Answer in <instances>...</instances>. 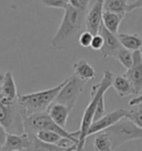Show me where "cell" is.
I'll use <instances>...</instances> for the list:
<instances>
[{
    "instance_id": "cell-1",
    "label": "cell",
    "mask_w": 142,
    "mask_h": 151,
    "mask_svg": "<svg viewBox=\"0 0 142 151\" xmlns=\"http://www.w3.org/2000/svg\"><path fill=\"white\" fill-rule=\"evenodd\" d=\"M88 8L69 2L65 9V16L56 35L51 40L55 50H65L79 42L81 32L85 30V16Z\"/></svg>"
},
{
    "instance_id": "cell-2",
    "label": "cell",
    "mask_w": 142,
    "mask_h": 151,
    "mask_svg": "<svg viewBox=\"0 0 142 151\" xmlns=\"http://www.w3.org/2000/svg\"><path fill=\"white\" fill-rule=\"evenodd\" d=\"M113 79V73L111 71L107 70L103 72V77H102L101 81L92 86L90 92L91 100L89 104L87 106L85 112H83V116H82L80 129H79V143H78L77 149L75 151H85V140L88 138V131L90 129L91 124L95 121V113L98 102H99L100 98L104 96V93L108 91L110 87H112Z\"/></svg>"
},
{
    "instance_id": "cell-3",
    "label": "cell",
    "mask_w": 142,
    "mask_h": 151,
    "mask_svg": "<svg viewBox=\"0 0 142 151\" xmlns=\"http://www.w3.org/2000/svg\"><path fill=\"white\" fill-rule=\"evenodd\" d=\"M67 79H65L58 86L50 88V89L38 91V92H32V93L20 94L18 101L21 104V107L24 108L26 117L34 114V113L47 111L48 108L50 107V104L56 101L58 93L63 88V86L66 85Z\"/></svg>"
},
{
    "instance_id": "cell-4",
    "label": "cell",
    "mask_w": 142,
    "mask_h": 151,
    "mask_svg": "<svg viewBox=\"0 0 142 151\" xmlns=\"http://www.w3.org/2000/svg\"><path fill=\"white\" fill-rule=\"evenodd\" d=\"M24 130L27 133H36L40 130H50L59 133L63 138L69 139L72 143H79V130L69 132L66 128L60 127L53 121L47 111L34 113L24 118Z\"/></svg>"
},
{
    "instance_id": "cell-5",
    "label": "cell",
    "mask_w": 142,
    "mask_h": 151,
    "mask_svg": "<svg viewBox=\"0 0 142 151\" xmlns=\"http://www.w3.org/2000/svg\"><path fill=\"white\" fill-rule=\"evenodd\" d=\"M24 118L26 114L19 101L17 104H7L0 96V123L7 131L17 134L24 133Z\"/></svg>"
},
{
    "instance_id": "cell-6",
    "label": "cell",
    "mask_w": 142,
    "mask_h": 151,
    "mask_svg": "<svg viewBox=\"0 0 142 151\" xmlns=\"http://www.w3.org/2000/svg\"><path fill=\"white\" fill-rule=\"evenodd\" d=\"M104 131L109 134L113 149L123 145L124 142L142 139V128L137 126L131 119L124 117Z\"/></svg>"
},
{
    "instance_id": "cell-7",
    "label": "cell",
    "mask_w": 142,
    "mask_h": 151,
    "mask_svg": "<svg viewBox=\"0 0 142 151\" xmlns=\"http://www.w3.org/2000/svg\"><path fill=\"white\" fill-rule=\"evenodd\" d=\"M85 83H87V81L81 79L76 73H73L67 79L66 85L63 86V88L58 93L55 102L65 104L69 109L73 110V108L76 107L77 100L83 91Z\"/></svg>"
},
{
    "instance_id": "cell-8",
    "label": "cell",
    "mask_w": 142,
    "mask_h": 151,
    "mask_svg": "<svg viewBox=\"0 0 142 151\" xmlns=\"http://www.w3.org/2000/svg\"><path fill=\"white\" fill-rule=\"evenodd\" d=\"M99 33L103 37V47L100 50L101 58L102 59H108L110 57L114 58L117 51L122 46L120 40H119L118 36H115V33L111 32L109 29L104 26L103 22L100 26Z\"/></svg>"
},
{
    "instance_id": "cell-9",
    "label": "cell",
    "mask_w": 142,
    "mask_h": 151,
    "mask_svg": "<svg viewBox=\"0 0 142 151\" xmlns=\"http://www.w3.org/2000/svg\"><path fill=\"white\" fill-rule=\"evenodd\" d=\"M93 5L88 9L85 16V30L90 31L93 36L99 33L100 26L103 18V0H92Z\"/></svg>"
},
{
    "instance_id": "cell-10",
    "label": "cell",
    "mask_w": 142,
    "mask_h": 151,
    "mask_svg": "<svg viewBox=\"0 0 142 151\" xmlns=\"http://www.w3.org/2000/svg\"><path fill=\"white\" fill-rule=\"evenodd\" d=\"M127 114H128V110L122 108L117 109V110H114L112 112L105 113L102 118H100L97 121H93V123L91 124L90 129H89V131H88V137L95 134V133H99L101 131H104L105 129H108L112 124L118 122L119 120H121L122 118L127 117Z\"/></svg>"
},
{
    "instance_id": "cell-11",
    "label": "cell",
    "mask_w": 142,
    "mask_h": 151,
    "mask_svg": "<svg viewBox=\"0 0 142 151\" xmlns=\"http://www.w3.org/2000/svg\"><path fill=\"white\" fill-rule=\"evenodd\" d=\"M124 76L131 81L136 94H139L142 90V56L140 50L133 51V63Z\"/></svg>"
},
{
    "instance_id": "cell-12",
    "label": "cell",
    "mask_w": 142,
    "mask_h": 151,
    "mask_svg": "<svg viewBox=\"0 0 142 151\" xmlns=\"http://www.w3.org/2000/svg\"><path fill=\"white\" fill-rule=\"evenodd\" d=\"M0 96L2 100L7 104H17L19 99L18 89L14 82V76L11 71H7L5 73V81L0 89Z\"/></svg>"
},
{
    "instance_id": "cell-13",
    "label": "cell",
    "mask_w": 142,
    "mask_h": 151,
    "mask_svg": "<svg viewBox=\"0 0 142 151\" xmlns=\"http://www.w3.org/2000/svg\"><path fill=\"white\" fill-rule=\"evenodd\" d=\"M29 145H30L29 133L24 132L21 134H17V133H9L8 132L2 149L10 151H24L28 149Z\"/></svg>"
},
{
    "instance_id": "cell-14",
    "label": "cell",
    "mask_w": 142,
    "mask_h": 151,
    "mask_svg": "<svg viewBox=\"0 0 142 151\" xmlns=\"http://www.w3.org/2000/svg\"><path fill=\"white\" fill-rule=\"evenodd\" d=\"M71 111L72 110L68 108L67 106L59 104V102H52L47 110V112L53 119V121L62 128L67 127V121H68Z\"/></svg>"
},
{
    "instance_id": "cell-15",
    "label": "cell",
    "mask_w": 142,
    "mask_h": 151,
    "mask_svg": "<svg viewBox=\"0 0 142 151\" xmlns=\"http://www.w3.org/2000/svg\"><path fill=\"white\" fill-rule=\"evenodd\" d=\"M112 87L114 88L119 97H121V98L136 94V91H134V88H133L131 81L129 80L124 75L114 77Z\"/></svg>"
},
{
    "instance_id": "cell-16",
    "label": "cell",
    "mask_w": 142,
    "mask_h": 151,
    "mask_svg": "<svg viewBox=\"0 0 142 151\" xmlns=\"http://www.w3.org/2000/svg\"><path fill=\"white\" fill-rule=\"evenodd\" d=\"M30 136V145L26 151H63L66 148L58 145H52L40 140L36 133H29Z\"/></svg>"
},
{
    "instance_id": "cell-17",
    "label": "cell",
    "mask_w": 142,
    "mask_h": 151,
    "mask_svg": "<svg viewBox=\"0 0 142 151\" xmlns=\"http://www.w3.org/2000/svg\"><path fill=\"white\" fill-rule=\"evenodd\" d=\"M36 136L42 140V141L47 142V143H52V145H58L61 146L63 148H67V143L71 142L69 139L63 138L62 136H60L59 133L55 131H50V130H40V131L36 132ZM72 143V142H71Z\"/></svg>"
},
{
    "instance_id": "cell-18",
    "label": "cell",
    "mask_w": 142,
    "mask_h": 151,
    "mask_svg": "<svg viewBox=\"0 0 142 151\" xmlns=\"http://www.w3.org/2000/svg\"><path fill=\"white\" fill-rule=\"evenodd\" d=\"M118 38L123 47H126L131 51L140 50L142 48V38L141 36H139L137 33H133V35L119 33Z\"/></svg>"
},
{
    "instance_id": "cell-19",
    "label": "cell",
    "mask_w": 142,
    "mask_h": 151,
    "mask_svg": "<svg viewBox=\"0 0 142 151\" xmlns=\"http://www.w3.org/2000/svg\"><path fill=\"white\" fill-rule=\"evenodd\" d=\"M73 70L78 77H80L81 79L88 81L93 79L95 77V68L89 65L85 60H79L73 65Z\"/></svg>"
},
{
    "instance_id": "cell-20",
    "label": "cell",
    "mask_w": 142,
    "mask_h": 151,
    "mask_svg": "<svg viewBox=\"0 0 142 151\" xmlns=\"http://www.w3.org/2000/svg\"><path fill=\"white\" fill-rule=\"evenodd\" d=\"M123 17L124 16H122V14H115V12H112V11H104L103 10L102 22H103L104 26L109 29L111 32L117 35Z\"/></svg>"
},
{
    "instance_id": "cell-21",
    "label": "cell",
    "mask_w": 142,
    "mask_h": 151,
    "mask_svg": "<svg viewBox=\"0 0 142 151\" xmlns=\"http://www.w3.org/2000/svg\"><path fill=\"white\" fill-rule=\"evenodd\" d=\"M129 0H103V10L124 16L129 12Z\"/></svg>"
},
{
    "instance_id": "cell-22",
    "label": "cell",
    "mask_w": 142,
    "mask_h": 151,
    "mask_svg": "<svg viewBox=\"0 0 142 151\" xmlns=\"http://www.w3.org/2000/svg\"><path fill=\"white\" fill-rule=\"evenodd\" d=\"M93 148L95 151H113V147H112V142L110 139L109 134L105 131H101L97 137L95 138L93 141Z\"/></svg>"
},
{
    "instance_id": "cell-23",
    "label": "cell",
    "mask_w": 142,
    "mask_h": 151,
    "mask_svg": "<svg viewBox=\"0 0 142 151\" xmlns=\"http://www.w3.org/2000/svg\"><path fill=\"white\" fill-rule=\"evenodd\" d=\"M114 59H117L126 69H129L133 63V51L121 46V48L115 53Z\"/></svg>"
},
{
    "instance_id": "cell-24",
    "label": "cell",
    "mask_w": 142,
    "mask_h": 151,
    "mask_svg": "<svg viewBox=\"0 0 142 151\" xmlns=\"http://www.w3.org/2000/svg\"><path fill=\"white\" fill-rule=\"evenodd\" d=\"M39 4L47 8H56V9H66L69 5V0H37Z\"/></svg>"
},
{
    "instance_id": "cell-25",
    "label": "cell",
    "mask_w": 142,
    "mask_h": 151,
    "mask_svg": "<svg viewBox=\"0 0 142 151\" xmlns=\"http://www.w3.org/2000/svg\"><path fill=\"white\" fill-rule=\"evenodd\" d=\"M127 117L129 119H131L137 126L142 128V107H138V108H134L132 110H128Z\"/></svg>"
},
{
    "instance_id": "cell-26",
    "label": "cell",
    "mask_w": 142,
    "mask_h": 151,
    "mask_svg": "<svg viewBox=\"0 0 142 151\" xmlns=\"http://www.w3.org/2000/svg\"><path fill=\"white\" fill-rule=\"evenodd\" d=\"M92 38H93V35L88 31V30H83L81 32L80 37H79V45L83 48H88L91 46V41H92Z\"/></svg>"
},
{
    "instance_id": "cell-27",
    "label": "cell",
    "mask_w": 142,
    "mask_h": 151,
    "mask_svg": "<svg viewBox=\"0 0 142 151\" xmlns=\"http://www.w3.org/2000/svg\"><path fill=\"white\" fill-rule=\"evenodd\" d=\"M103 47V37L98 33V35H95L93 38H92V41H91V46L90 48L93 49V50H101V48Z\"/></svg>"
},
{
    "instance_id": "cell-28",
    "label": "cell",
    "mask_w": 142,
    "mask_h": 151,
    "mask_svg": "<svg viewBox=\"0 0 142 151\" xmlns=\"http://www.w3.org/2000/svg\"><path fill=\"white\" fill-rule=\"evenodd\" d=\"M7 134H8V131L1 123H0V149L4 147L6 142V138H7Z\"/></svg>"
},
{
    "instance_id": "cell-29",
    "label": "cell",
    "mask_w": 142,
    "mask_h": 151,
    "mask_svg": "<svg viewBox=\"0 0 142 151\" xmlns=\"http://www.w3.org/2000/svg\"><path fill=\"white\" fill-rule=\"evenodd\" d=\"M140 8H142V0H137V1H134L133 4H130V5H129V12H131L133 10L140 9Z\"/></svg>"
},
{
    "instance_id": "cell-30",
    "label": "cell",
    "mask_w": 142,
    "mask_h": 151,
    "mask_svg": "<svg viewBox=\"0 0 142 151\" xmlns=\"http://www.w3.org/2000/svg\"><path fill=\"white\" fill-rule=\"evenodd\" d=\"M142 104V93L139 94L137 98H133L129 101V106H131V107H134V106H139V104Z\"/></svg>"
},
{
    "instance_id": "cell-31",
    "label": "cell",
    "mask_w": 142,
    "mask_h": 151,
    "mask_svg": "<svg viewBox=\"0 0 142 151\" xmlns=\"http://www.w3.org/2000/svg\"><path fill=\"white\" fill-rule=\"evenodd\" d=\"M77 146H78V143H72L70 147H67L63 151H75L77 149Z\"/></svg>"
},
{
    "instance_id": "cell-32",
    "label": "cell",
    "mask_w": 142,
    "mask_h": 151,
    "mask_svg": "<svg viewBox=\"0 0 142 151\" xmlns=\"http://www.w3.org/2000/svg\"><path fill=\"white\" fill-rule=\"evenodd\" d=\"M4 81H5V73H0V89L4 85Z\"/></svg>"
},
{
    "instance_id": "cell-33",
    "label": "cell",
    "mask_w": 142,
    "mask_h": 151,
    "mask_svg": "<svg viewBox=\"0 0 142 151\" xmlns=\"http://www.w3.org/2000/svg\"><path fill=\"white\" fill-rule=\"evenodd\" d=\"M134 1H137V0H129V4H133Z\"/></svg>"
},
{
    "instance_id": "cell-34",
    "label": "cell",
    "mask_w": 142,
    "mask_h": 151,
    "mask_svg": "<svg viewBox=\"0 0 142 151\" xmlns=\"http://www.w3.org/2000/svg\"><path fill=\"white\" fill-rule=\"evenodd\" d=\"M0 151H10V150H6V149H2V148H1V149H0Z\"/></svg>"
},
{
    "instance_id": "cell-35",
    "label": "cell",
    "mask_w": 142,
    "mask_h": 151,
    "mask_svg": "<svg viewBox=\"0 0 142 151\" xmlns=\"http://www.w3.org/2000/svg\"><path fill=\"white\" fill-rule=\"evenodd\" d=\"M140 51H141V56H142V48H141V49H140Z\"/></svg>"
}]
</instances>
